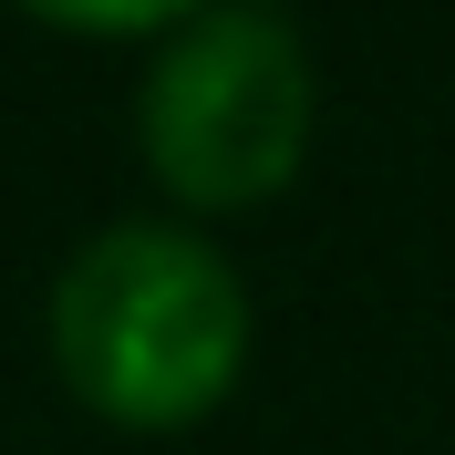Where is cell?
Masks as SVG:
<instances>
[{
    "mask_svg": "<svg viewBox=\"0 0 455 455\" xmlns=\"http://www.w3.org/2000/svg\"><path fill=\"white\" fill-rule=\"evenodd\" d=\"M52 363L104 425L176 435L238 394V372H249V290L197 228L124 218L62 259Z\"/></svg>",
    "mask_w": 455,
    "mask_h": 455,
    "instance_id": "obj_1",
    "label": "cell"
},
{
    "mask_svg": "<svg viewBox=\"0 0 455 455\" xmlns=\"http://www.w3.org/2000/svg\"><path fill=\"white\" fill-rule=\"evenodd\" d=\"M311 114H321V84L300 31L259 0H218L187 31H166V52L145 62L135 135L166 197L228 218V207H269L300 176Z\"/></svg>",
    "mask_w": 455,
    "mask_h": 455,
    "instance_id": "obj_2",
    "label": "cell"
},
{
    "mask_svg": "<svg viewBox=\"0 0 455 455\" xmlns=\"http://www.w3.org/2000/svg\"><path fill=\"white\" fill-rule=\"evenodd\" d=\"M21 11H42L62 31H187L218 0H21Z\"/></svg>",
    "mask_w": 455,
    "mask_h": 455,
    "instance_id": "obj_3",
    "label": "cell"
}]
</instances>
